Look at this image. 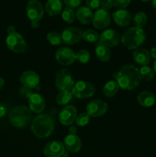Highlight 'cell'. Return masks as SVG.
<instances>
[{
	"label": "cell",
	"mask_w": 156,
	"mask_h": 157,
	"mask_svg": "<svg viewBox=\"0 0 156 157\" xmlns=\"http://www.w3.org/2000/svg\"><path fill=\"white\" fill-rule=\"evenodd\" d=\"M55 85L60 91H70L74 85L71 72L67 68H62L56 75Z\"/></svg>",
	"instance_id": "cell-5"
},
{
	"label": "cell",
	"mask_w": 156,
	"mask_h": 157,
	"mask_svg": "<svg viewBox=\"0 0 156 157\" xmlns=\"http://www.w3.org/2000/svg\"><path fill=\"white\" fill-rule=\"evenodd\" d=\"M82 38H84V41H86L87 42L93 43L97 42L99 36L96 31L93 30V29H87L85 32H83Z\"/></svg>",
	"instance_id": "cell-29"
},
{
	"label": "cell",
	"mask_w": 156,
	"mask_h": 157,
	"mask_svg": "<svg viewBox=\"0 0 156 157\" xmlns=\"http://www.w3.org/2000/svg\"><path fill=\"white\" fill-rule=\"evenodd\" d=\"M6 42L8 48L15 53H23L28 49V44L25 40L22 35L16 32L9 34Z\"/></svg>",
	"instance_id": "cell-6"
},
{
	"label": "cell",
	"mask_w": 156,
	"mask_h": 157,
	"mask_svg": "<svg viewBox=\"0 0 156 157\" xmlns=\"http://www.w3.org/2000/svg\"><path fill=\"white\" fill-rule=\"evenodd\" d=\"M32 119V112L25 106H17L11 110L9 113V121L11 124L17 128H24L28 125Z\"/></svg>",
	"instance_id": "cell-4"
},
{
	"label": "cell",
	"mask_w": 156,
	"mask_h": 157,
	"mask_svg": "<svg viewBox=\"0 0 156 157\" xmlns=\"http://www.w3.org/2000/svg\"><path fill=\"white\" fill-rule=\"evenodd\" d=\"M31 130L38 137H48L54 130V122L49 115L44 113L38 114L32 121Z\"/></svg>",
	"instance_id": "cell-2"
},
{
	"label": "cell",
	"mask_w": 156,
	"mask_h": 157,
	"mask_svg": "<svg viewBox=\"0 0 156 157\" xmlns=\"http://www.w3.org/2000/svg\"><path fill=\"white\" fill-rule=\"evenodd\" d=\"M40 24L38 21H31V26H32L33 29H37V28L39 27Z\"/></svg>",
	"instance_id": "cell-41"
},
{
	"label": "cell",
	"mask_w": 156,
	"mask_h": 157,
	"mask_svg": "<svg viewBox=\"0 0 156 157\" xmlns=\"http://www.w3.org/2000/svg\"><path fill=\"white\" fill-rule=\"evenodd\" d=\"M154 73H156V60L154 62Z\"/></svg>",
	"instance_id": "cell-46"
},
{
	"label": "cell",
	"mask_w": 156,
	"mask_h": 157,
	"mask_svg": "<svg viewBox=\"0 0 156 157\" xmlns=\"http://www.w3.org/2000/svg\"><path fill=\"white\" fill-rule=\"evenodd\" d=\"M139 73H140V76L142 79L145 80L146 81H151L154 78V70L148 65L142 66L139 69Z\"/></svg>",
	"instance_id": "cell-28"
},
{
	"label": "cell",
	"mask_w": 156,
	"mask_h": 157,
	"mask_svg": "<svg viewBox=\"0 0 156 157\" xmlns=\"http://www.w3.org/2000/svg\"><path fill=\"white\" fill-rule=\"evenodd\" d=\"M64 1L67 7L73 9L74 8H77L78 6H80L83 0H64Z\"/></svg>",
	"instance_id": "cell-36"
},
{
	"label": "cell",
	"mask_w": 156,
	"mask_h": 157,
	"mask_svg": "<svg viewBox=\"0 0 156 157\" xmlns=\"http://www.w3.org/2000/svg\"><path fill=\"white\" fill-rule=\"evenodd\" d=\"M73 94L70 91H61L56 98V101L59 105H67L73 98Z\"/></svg>",
	"instance_id": "cell-27"
},
{
	"label": "cell",
	"mask_w": 156,
	"mask_h": 157,
	"mask_svg": "<svg viewBox=\"0 0 156 157\" xmlns=\"http://www.w3.org/2000/svg\"><path fill=\"white\" fill-rule=\"evenodd\" d=\"M120 35L119 32L114 29H106L99 35V42L108 48L115 47L120 42Z\"/></svg>",
	"instance_id": "cell-9"
},
{
	"label": "cell",
	"mask_w": 156,
	"mask_h": 157,
	"mask_svg": "<svg viewBox=\"0 0 156 157\" xmlns=\"http://www.w3.org/2000/svg\"><path fill=\"white\" fill-rule=\"evenodd\" d=\"M76 131H77V130H76V127L71 126L68 129V134H76Z\"/></svg>",
	"instance_id": "cell-40"
},
{
	"label": "cell",
	"mask_w": 156,
	"mask_h": 157,
	"mask_svg": "<svg viewBox=\"0 0 156 157\" xmlns=\"http://www.w3.org/2000/svg\"><path fill=\"white\" fill-rule=\"evenodd\" d=\"M28 105L31 111L40 113L45 108V100L40 94L33 93L28 98Z\"/></svg>",
	"instance_id": "cell-17"
},
{
	"label": "cell",
	"mask_w": 156,
	"mask_h": 157,
	"mask_svg": "<svg viewBox=\"0 0 156 157\" xmlns=\"http://www.w3.org/2000/svg\"><path fill=\"white\" fill-rule=\"evenodd\" d=\"M82 30L76 27H73V26L65 28L61 34L63 43L65 44H68V45L79 42L82 38Z\"/></svg>",
	"instance_id": "cell-8"
},
{
	"label": "cell",
	"mask_w": 156,
	"mask_h": 157,
	"mask_svg": "<svg viewBox=\"0 0 156 157\" xmlns=\"http://www.w3.org/2000/svg\"><path fill=\"white\" fill-rule=\"evenodd\" d=\"M75 18H76V14L74 11L72 9L68 7H66L62 12V18L65 22L68 24H71L74 21Z\"/></svg>",
	"instance_id": "cell-31"
},
{
	"label": "cell",
	"mask_w": 156,
	"mask_h": 157,
	"mask_svg": "<svg viewBox=\"0 0 156 157\" xmlns=\"http://www.w3.org/2000/svg\"><path fill=\"white\" fill-rule=\"evenodd\" d=\"M137 101L140 105L145 107H152L156 102V97L151 92L145 90L138 95Z\"/></svg>",
	"instance_id": "cell-22"
},
{
	"label": "cell",
	"mask_w": 156,
	"mask_h": 157,
	"mask_svg": "<svg viewBox=\"0 0 156 157\" xmlns=\"http://www.w3.org/2000/svg\"><path fill=\"white\" fill-rule=\"evenodd\" d=\"M119 88V84L116 81H110L104 85L102 92L106 98H113L116 94Z\"/></svg>",
	"instance_id": "cell-25"
},
{
	"label": "cell",
	"mask_w": 156,
	"mask_h": 157,
	"mask_svg": "<svg viewBox=\"0 0 156 157\" xmlns=\"http://www.w3.org/2000/svg\"><path fill=\"white\" fill-rule=\"evenodd\" d=\"M133 59L139 65H148L151 61V55L147 49L139 48L133 52Z\"/></svg>",
	"instance_id": "cell-20"
},
{
	"label": "cell",
	"mask_w": 156,
	"mask_h": 157,
	"mask_svg": "<svg viewBox=\"0 0 156 157\" xmlns=\"http://www.w3.org/2000/svg\"><path fill=\"white\" fill-rule=\"evenodd\" d=\"M55 58L58 62L61 64L69 66L76 61V54L70 48L61 47L57 50Z\"/></svg>",
	"instance_id": "cell-11"
},
{
	"label": "cell",
	"mask_w": 156,
	"mask_h": 157,
	"mask_svg": "<svg viewBox=\"0 0 156 157\" xmlns=\"http://www.w3.org/2000/svg\"><path fill=\"white\" fill-rule=\"evenodd\" d=\"M95 53L98 59L102 62H108L111 58V51L108 47L103 45L100 42H96Z\"/></svg>",
	"instance_id": "cell-23"
},
{
	"label": "cell",
	"mask_w": 156,
	"mask_h": 157,
	"mask_svg": "<svg viewBox=\"0 0 156 157\" xmlns=\"http://www.w3.org/2000/svg\"><path fill=\"white\" fill-rule=\"evenodd\" d=\"M16 32V31H15V27H14V26L9 25V27L7 28V32L9 34H12V33H13V32Z\"/></svg>",
	"instance_id": "cell-43"
},
{
	"label": "cell",
	"mask_w": 156,
	"mask_h": 157,
	"mask_svg": "<svg viewBox=\"0 0 156 157\" xmlns=\"http://www.w3.org/2000/svg\"><path fill=\"white\" fill-rule=\"evenodd\" d=\"M113 78L123 90H132L139 85L142 78L139 70L133 64H126L113 74Z\"/></svg>",
	"instance_id": "cell-1"
},
{
	"label": "cell",
	"mask_w": 156,
	"mask_h": 157,
	"mask_svg": "<svg viewBox=\"0 0 156 157\" xmlns=\"http://www.w3.org/2000/svg\"><path fill=\"white\" fill-rule=\"evenodd\" d=\"M47 41L50 42V44L54 46L61 45L63 43L62 37L60 33L57 32H50L47 35Z\"/></svg>",
	"instance_id": "cell-30"
},
{
	"label": "cell",
	"mask_w": 156,
	"mask_h": 157,
	"mask_svg": "<svg viewBox=\"0 0 156 157\" xmlns=\"http://www.w3.org/2000/svg\"><path fill=\"white\" fill-rule=\"evenodd\" d=\"M64 147L69 152L76 153L81 149V140L76 134H68L64 140Z\"/></svg>",
	"instance_id": "cell-18"
},
{
	"label": "cell",
	"mask_w": 156,
	"mask_h": 157,
	"mask_svg": "<svg viewBox=\"0 0 156 157\" xmlns=\"http://www.w3.org/2000/svg\"><path fill=\"white\" fill-rule=\"evenodd\" d=\"M44 9L38 0H30L28 2L26 6V13L27 16L31 21H39L44 16Z\"/></svg>",
	"instance_id": "cell-10"
},
{
	"label": "cell",
	"mask_w": 156,
	"mask_h": 157,
	"mask_svg": "<svg viewBox=\"0 0 156 157\" xmlns=\"http://www.w3.org/2000/svg\"><path fill=\"white\" fill-rule=\"evenodd\" d=\"M108 106L101 100H93L87 106V113L92 117L103 116L107 111Z\"/></svg>",
	"instance_id": "cell-13"
},
{
	"label": "cell",
	"mask_w": 156,
	"mask_h": 157,
	"mask_svg": "<svg viewBox=\"0 0 156 157\" xmlns=\"http://www.w3.org/2000/svg\"><path fill=\"white\" fill-rule=\"evenodd\" d=\"M96 92V88L90 83L80 81L75 83L72 88V94L73 96L79 99L89 98L93 96Z\"/></svg>",
	"instance_id": "cell-7"
},
{
	"label": "cell",
	"mask_w": 156,
	"mask_h": 157,
	"mask_svg": "<svg viewBox=\"0 0 156 157\" xmlns=\"http://www.w3.org/2000/svg\"><path fill=\"white\" fill-rule=\"evenodd\" d=\"M90 120V116L88 113L86 112V113H81L76 117V125L79 126V127H84L87 124H89Z\"/></svg>",
	"instance_id": "cell-33"
},
{
	"label": "cell",
	"mask_w": 156,
	"mask_h": 157,
	"mask_svg": "<svg viewBox=\"0 0 156 157\" xmlns=\"http://www.w3.org/2000/svg\"><path fill=\"white\" fill-rule=\"evenodd\" d=\"M150 55H151V57H152L154 59L156 60V48L155 47L151 48V52H150Z\"/></svg>",
	"instance_id": "cell-42"
},
{
	"label": "cell",
	"mask_w": 156,
	"mask_h": 157,
	"mask_svg": "<svg viewBox=\"0 0 156 157\" xmlns=\"http://www.w3.org/2000/svg\"><path fill=\"white\" fill-rule=\"evenodd\" d=\"M7 107L5 104H3L2 103H0V118L4 117L6 114H7Z\"/></svg>",
	"instance_id": "cell-39"
},
{
	"label": "cell",
	"mask_w": 156,
	"mask_h": 157,
	"mask_svg": "<svg viewBox=\"0 0 156 157\" xmlns=\"http://www.w3.org/2000/svg\"><path fill=\"white\" fill-rule=\"evenodd\" d=\"M87 7L90 9H96L99 7L101 4L100 0H85Z\"/></svg>",
	"instance_id": "cell-37"
},
{
	"label": "cell",
	"mask_w": 156,
	"mask_h": 157,
	"mask_svg": "<svg viewBox=\"0 0 156 157\" xmlns=\"http://www.w3.org/2000/svg\"><path fill=\"white\" fill-rule=\"evenodd\" d=\"M76 60L82 64L88 63L90 60V54L85 49H81L76 54Z\"/></svg>",
	"instance_id": "cell-32"
},
{
	"label": "cell",
	"mask_w": 156,
	"mask_h": 157,
	"mask_svg": "<svg viewBox=\"0 0 156 157\" xmlns=\"http://www.w3.org/2000/svg\"><path fill=\"white\" fill-rule=\"evenodd\" d=\"M131 2V0H113V6L119 9L127 7Z\"/></svg>",
	"instance_id": "cell-34"
},
{
	"label": "cell",
	"mask_w": 156,
	"mask_h": 157,
	"mask_svg": "<svg viewBox=\"0 0 156 157\" xmlns=\"http://www.w3.org/2000/svg\"><path fill=\"white\" fill-rule=\"evenodd\" d=\"M151 5H152V7L154 8V9H156V0H152Z\"/></svg>",
	"instance_id": "cell-45"
},
{
	"label": "cell",
	"mask_w": 156,
	"mask_h": 157,
	"mask_svg": "<svg viewBox=\"0 0 156 157\" xmlns=\"http://www.w3.org/2000/svg\"><path fill=\"white\" fill-rule=\"evenodd\" d=\"M44 153L47 157H62L65 154V147L60 141H50L44 147Z\"/></svg>",
	"instance_id": "cell-14"
},
{
	"label": "cell",
	"mask_w": 156,
	"mask_h": 157,
	"mask_svg": "<svg viewBox=\"0 0 156 157\" xmlns=\"http://www.w3.org/2000/svg\"><path fill=\"white\" fill-rule=\"evenodd\" d=\"M76 17L83 25H88L93 21V14L91 9L87 6H80L77 9Z\"/></svg>",
	"instance_id": "cell-21"
},
{
	"label": "cell",
	"mask_w": 156,
	"mask_h": 157,
	"mask_svg": "<svg viewBox=\"0 0 156 157\" xmlns=\"http://www.w3.org/2000/svg\"><path fill=\"white\" fill-rule=\"evenodd\" d=\"M115 22L121 27L129 25L132 21V16L129 12L125 9H119L112 14Z\"/></svg>",
	"instance_id": "cell-19"
},
{
	"label": "cell",
	"mask_w": 156,
	"mask_h": 157,
	"mask_svg": "<svg viewBox=\"0 0 156 157\" xmlns=\"http://www.w3.org/2000/svg\"><path fill=\"white\" fill-rule=\"evenodd\" d=\"M145 38L146 36L143 29L132 27L122 34L121 41L125 48L129 50H136L143 44Z\"/></svg>",
	"instance_id": "cell-3"
},
{
	"label": "cell",
	"mask_w": 156,
	"mask_h": 157,
	"mask_svg": "<svg viewBox=\"0 0 156 157\" xmlns=\"http://www.w3.org/2000/svg\"><path fill=\"white\" fill-rule=\"evenodd\" d=\"M111 18L110 15L107 11L103 10L102 9H97L93 14V25L95 29H106L110 25Z\"/></svg>",
	"instance_id": "cell-15"
},
{
	"label": "cell",
	"mask_w": 156,
	"mask_h": 157,
	"mask_svg": "<svg viewBox=\"0 0 156 157\" xmlns=\"http://www.w3.org/2000/svg\"><path fill=\"white\" fill-rule=\"evenodd\" d=\"M77 110L74 106L66 105L59 113L58 119L60 123L64 126L71 125L76 119Z\"/></svg>",
	"instance_id": "cell-12"
},
{
	"label": "cell",
	"mask_w": 156,
	"mask_h": 157,
	"mask_svg": "<svg viewBox=\"0 0 156 157\" xmlns=\"http://www.w3.org/2000/svg\"><path fill=\"white\" fill-rule=\"evenodd\" d=\"M32 94H33V92H32V90H31L30 88L24 87V86L21 87L19 90V94L21 98H28H28L32 96Z\"/></svg>",
	"instance_id": "cell-35"
},
{
	"label": "cell",
	"mask_w": 156,
	"mask_h": 157,
	"mask_svg": "<svg viewBox=\"0 0 156 157\" xmlns=\"http://www.w3.org/2000/svg\"><path fill=\"white\" fill-rule=\"evenodd\" d=\"M141 1H142V2H148V1H150V0H141Z\"/></svg>",
	"instance_id": "cell-47"
},
{
	"label": "cell",
	"mask_w": 156,
	"mask_h": 157,
	"mask_svg": "<svg viewBox=\"0 0 156 157\" xmlns=\"http://www.w3.org/2000/svg\"><path fill=\"white\" fill-rule=\"evenodd\" d=\"M63 5L61 0H48L45 5V10L50 16H56L62 11Z\"/></svg>",
	"instance_id": "cell-24"
},
{
	"label": "cell",
	"mask_w": 156,
	"mask_h": 157,
	"mask_svg": "<svg viewBox=\"0 0 156 157\" xmlns=\"http://www.w3.org/2000/svg\"><path fill=\"white\" fill-rule=\"evenodd\" d=\"M147 15L145 12H139L134 15L133 18V23L135 25V27L139 28V29H142L145 27V25L147 23Z\"/></svg>",
	"instance_id": "cell-26"
},
{
	"label": "cell",
	"mask_w": 156,
	"mask_h": 157,
	"mask_svg": "<svg viewBox=\"0 0 156 157\" xmlns=\"http://www.w3.org/2000/svg\"><path fill=\"white\" fill-rule=\"evenodd\" d=\"M20 81L24 87L36 88L40 83L39 75L33 71H25L20 76Z\"/></svg>",
	"instance_id": "cell-16"
},
{
	"label": "cell",
	"mask_w": 156,
	"mask_h": 157,
	"mask_svg": "<svg viewBox=\"0 0 156 157\" xmlns=\"http://www.w3.org/2000/svg\"><path fill=\"white\" fill-rule=\"evenodd\" d=\"M4 85H5L4 79H3L2 77H0V90H1L3 87H4Z\"/></svg>",
	"instance_id": "cell-44"
},
{
	"label": "cell",
	"mask_w": 156,
	"mask_h": 157,
	"mask_svg": "<svg viewBox=\"0 0 156 157\" xmlns=\"http://www.w3.org/2000/svg\"><path fill=\"white\" fill-rule=\"evenodd\" d=\"M101 9L108 12L113 6V0H102L101 2Z\"/></svg>",
	"instance_id": "cell-38"
}]
</instances>
